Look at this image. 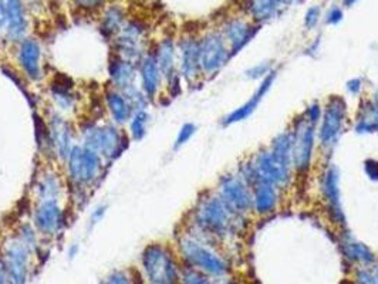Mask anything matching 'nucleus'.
<instances>
[{
	"instance_id": "1",
	"label": "nucleus",
	"mask_w": 378,
	"mask_h": 284,
	"mask_svg": "<svg viewBox=\"0 0 378 284\" xmlns=\"http://www.w3.org/2000/svg\"><path fill=\"white\" fill-rule=\"evenodd\" d=\"M178 253L185 266L199 270L211 278H228L231 273V263L219 253L215 241L191 229L178 238Z\"/></svg>"
},
{
	"instance_id": "2",
	"label": "nucleus",
	"mask_w": 378,
	"mask_h": 284,
	"mask_svg": "<svg viewBox=\"0 0 378 284\" xmlns=\"http://www.w3.org/2000/svg\"><path fill=\"white\" fill-rule=\"evenodd\" d=\"M242 215L235 214L219 195L199 199L192 212V229L216 241L231 238L242 229Z\"/></svg>"
},
{
	"instance_id": "3",
	"label": "nucleus",
	"mask_w": 378,
	"mask_h": 284,
	"mask_svg": "<svg viewBox=\"0 0 378 284\" xmlns=\"http://www.w3.org/2000/svg\"><path fill=\"white\" fill-rule=\"evenodd\" d=\"M80 135V144L97 152L105 162L117 159L128 147L127 135L114 122H87Z\"/></svg>"
},
{
	"instance_id": "4",
	"label": "nucleus",
	"mask_w": 378,
	"mask_h": 284,
	"mask_svg": "<svg viewBox=\"0 0 378 284\" xmlns=\"http://www.w3.org/2000/svg\"><path fill=\"white\" fill-rule=\"evenodd\" d=\"M142 276L148 284H181L182 269L164 243H149L141 253Z\"/></svg>"
},
{
	"instance_id": "5",
	"label": "nucleus",
	"mask_w": 378,
	"mask_h": 284,
	"mask_svg": "<svg viewBox=\"0 0 378 284\" xmlns=\"http://www.w3.org/2000/svg\"><path fill=\"white\" fill-rule=\"evenodd\" d=\"M64 165L70 185L83 192L101 179L105 161L90 148L75 144Z\"/></svg>"
},
{
	"instance_id": "6",
	"label": "nucleus",
	"mask_w": 378,
	"mask_h": 284,
	"mask_svg": "<svg viewBox=\"0 0 378 284\" xmlns=\"http://www.w3.org/2000/svg\"><path fill=\"white\" fill-rule=\"evenodd\" d=\"M33 255L34 253L16 232L3 241L0 246V261L9 284L27 283Z\"/></svg>"
},
{
	"instance_id": "7",
	"label": "nucleus",
	"mask_w": 378,
	"mask_h": 284,
	"mask_svg": "<svg viewBox=\"0 0 378 284\" xmlns=\"http://www.w3.org/2000/svg\"><path fill=\"white\" fill-rule=\"evenodd\" d=\"M145 24L138 20L125 21L121 31L112 38L114 53L120 57L138 64L149 51L145 40Z\"/></svg>"
},
{
	"instance_id": "8",
	"label": "nucleus",
	"mask_w": 378,
	"mask_h": 284,
	"mask_svg": "<svg viewBox=\"0 0 378 284\" xmlns=\"http://www.w3.org/2000/svg\"><path fill=\"white\" fill-rule=\"evenodd\" d=\"M347 118V102L340 95H332L325 107L319 127V141L325 149H332L342 132Z\"/></svg>"
},
{
	"instance_id": "9",
	"label": "nucleus",
	"mask_w": 378,
	"mask_h": 284,
	"mask_svg": "<svg viewBox=\"0 0 378 284\" xmlns=\"http://www.w3.org/2000/svg\"><path fill=\"white\" fill-rule=\"evenodd\" d=\"M231 58V50L222 33L211 31L199 40V63L202 75H215Z\"/></svg>"
},
{
	"instance_id": "10",
	"label": "nucleus",
	"mask_w": 378,
	"mask_h": 284,
	"mask_svg": "<svg viewBox=\"0 0 378 284\" xmlns=\"http://www.w3.org/2000/svg\"><path fill=\"white\" fill-rule=\"evenodd\" d=\"M218 195L238 215L245 216L248 212L253 211L252 188L241 175L222 177Z\"/></svg>"
},
{
	"instance_id": "11",
	"label": "nucleus",
	"mask_w": 378,
	"mask_h": 284,
	"mask_svg": "<svg viewBox=\"0 0 378 284\" xmlns=\"http://www.w3.org/2000/svg\"><path fill=\"white\" fill-rule=\"evenodd\" d=\"M293 135V167L299 174H306L312 165L316 141V125L305 115L296 121Z\"/></svg>"
},
{
	"instance_id": "12",
	"label": "nucleus",
	"mask_w": 378,
	"mask_h": 284,
	"mask_svg": "<svg viewBox=\"0 0 378 284\" xmlns=\"http://www.w3.org/2000/svg\"><path fill=\"white\" fill-rule=\"evenodd\" d=\"M31 221L38 235L44 238H56L63 231L65 222L60 201H36L31 212Z\"/></svg>"
},
{
	"instance_id": "13",
	"label": "nucleus",
	"mask_w": 378,
	"mask_h": 284,
	"mask_svg": "<svg viewBox=\"0 0 378 284\" xmlns=\"http://www.w3.org/2000/svg\"><path fill=\"white\" fill-rule=\"evenodd\" d=\"M258 181H265L276 188H283L289 184L292 175V165L278 158L271 149L261 151L251 162Z\"/></svg>"
},
{
	"instance_id": "14",
	"label": "nucleus",
	"mask_w": 378,
	"mask_h": 284,
	"mask_svg": "<svg viewBox=\"0 0 378 284\" xmlns=\"http://www.w3.org/2000/svg\"><path fill=\"white\" fill-rule=\"evenodd\" d=\"M47 127H48V137H50L53 157L64 164L73 147L75 145L74 128L71 122L57 111H53L48 115Z\"/></svg>"
},
{
	"instance_id": "15",
	"label": "nucleus",
	"mask_w": 378,
	"mask_h": 284,
	"mask_svg": "<svg viewBox=\"0 0 378 284\" xmlns=\"http://www.w3.org/2000/svg\"><path fill=\"white\" fill-rule=\"evenodd\" d=\"M152 51L155 54L168 91L172 97H177L181 93V75L178 71V53L175 41L171 37H165L157 44L155 50Z\"/></svg>"
},
{
	"instance_id": "16",
	"label": "nucleus",
	"mask_w": 378,
	"mask_h": 284,
	"mask_svg": "<svg viewBox=\"0 0 378 284\" xmlns=\"http://www.w3.org/2000/svg\"><path fill=\"white\" fill-rule=\"evenodd\" d=\"M43 50L37 38L26 37L17 43L16 63L26 78L40 81L43 78Z\"/></svg>"
},
{
	"instance_id": "17",
	"label": "nucleus",
	"mask_w": 378,
	"mask_h": 284,
	"mask_svg": "<svg viewBox=\"0 0 378 284\" xmlns=\"http://www.w3.org/2000/svg\"><path fill=\"white\" fill-rule=\"evenodd\" d=\"M322 189L325 195V202L327 212L333 223L339 226L346 225V215L342 204V191H340V174L335 165H329L323 174Z\"/></svg>"
},
{
	"instance_id": "18",
	"label": "nucleus",
	"mask_w": 378,
	"mask_h": 284,
	"mask_svg": "<svg viewBox=\"0 0 378 284\" xmlns=\"http://www.w3.org/2000/svg\"><path fill=\"white\" fill-rule=\"evenodd\" d=\"M177 53L178 71L181 78H184L189 84L196 81L202 75L199 63V40L191 36L184 37L177 44Z\"/></svg>"
},
{
	"instance_id": "19",
	"label": "nucleus",
	"mask_w": 378,
	"mask_h": 284,
	"mask_svg": "<svg viewBox=\"0 0 378 284\" xmlns=\"http://www.w3.org/2000/svg\"><path fill=\"white\" fill-rule=\"evenodd\" d=\"M108 77L112 88L127 93L135 87H140L138 64L128 61L118 54L112 53L108 63Z\"/></svg>"
},
{
	"instance_id": "20",
	"label": "nucleus",
	"mask_w": 378,
	"mask_h": 284,
	"mask_svg": "<svg viewBox=\"0 0 378 284\" xmlns=\"http://www.w3.org/2000/svg\"><path fill=\"white\" fill-rule=\"evenodd\" d=\"M138 80L142 93L152 102L159 94V90L164 83L162 73L152 50H149L138 63Z\"/></svg>"
},
{
	"instance_id": "21",
	"label": "nucleus",
	"mask_w": 378,
	"mask_h": 284,
	"mask_svg": "<svg viewBox=\"0 0 378 284\" xmlns=\"http://www.w3.org/2000/svg\"><path fill=\"white\" fill-rule=\"evenodd\" d=\"M28 28V19L21 0H6V20L4 33L10 43H20L26 38Z\"/></svg>"
},
{
	"instance_id": "22",
	"label": "nucleus",
	"mask_w": 378,
	"mask_h": 284,
	"mask_svg": "<svg viewBox=\"0 0 378 284\" xmlns=\"http://www.w3.org/2000/svg\"><path fill=\"white\" fill-rule=\"evenodd\" d=\"M259 31V26H252L242 19L229 20L222 30V34L229 46L231 56H236Z\"/></svg>"
},
{
	"instance_id": "23",
	"label": "nucleus",
	"mask_w": 378,
	"mask_h": 284,
	"mask_svg": "<svg viewBox=\"0 0 378 284\" xmlns=\"http://www.w3.org/2000/svg\"><path fill=\"white\" fill-rule=\"evenodd\" d=\"M275 78H276V73H275V71H272L271 74H268V75L262 80V83L259 84L256 93H255V94H253V95H252V97H251L243 105H241L239 108H236L235 111H232L229 115H226V117L224 118L222 124H224L225 127H228V125H232V124H236V122H241V121L249 118V117L256 111V108H258V105L261 104V101L263 100V97H265V95L269 93V90L272 88V84H273Z\"/></svg>"
},
{
	"instance_id": "24",
	"label": "nucleus",
	"mask_w": 378,
	"mask_h": 284,
	"mask_svg": "<svg viewBox=\"0 0 378 284\" xmlns=\"http://www.w3.org/2000/svg\"><path fill=\"white\" fill-rule=\"evenodd\" d=\"M340 248L345 259L352 265H357L360 268H369L377 262V258L372 252V249L367 245L356 241L349 232H346L342 236Z\"/></svg>"
},
{
	"instance_id": "25",
	"label": "nucleus",
	"mask_w": 378,
	"mask_h": 284,
	"mask_svg": "<svg viewBox=\"0 0 378 284\" xmlns=\"http://www.w3.org/2000/svg\"><path fill=\"white\" fill-rule=\"evenodd\" d=\"M104 104L111 118V122H114L118 127L130 122L134 110L124 93L111 87L104 94Z\"/></svg>"
},
{
	"instance_id": "26",
	"label": "nucleus",
	"mask_w": 378,
	"mask_h": 284,
	"mask_svg": "<svg viewBox=\"0 0 378 284\" xmlns=\"http://www.w3.org/2000/svg\"><path fill=\"white\" fill-rule=\"evenodd\" d=\"M251 188L253 194V211L261 216L275 212L279 202V188L265 181H256Z\"/></svg>"
},
{
	"instance_id": "27",
	"label": "nucleus",
	"mask_w": 378,
	"mask_h": 284,
	"mask_svg": "<svg viewBox=\"0 0 378 284\" xmlns=\"http://www.w3.org/2000/svg\"><path fill=\"white\" fill-rule=\"evenodd\" d=\"M36 201L54 199L61 201L64 185L60 175L53 169H46L36 182Z\"/></svg>"
},
{
	"instance_id": "28",
	"label": "nucleus",
	"mask_w": 378,
	"mask_h": 284,
	"mask_svg": "<svg viewBox=\"0 0 378 284\" xmlns=\"http://www.w3.org/2000/svg\"><path fill=\"white\" fill-rule=\"evenodd\" d=\"M288 7L286 0H248L246 10L252 19L262 24L278 17Z\"/></svg>"
},
{
	"instance_id": "29",
	"label": "nucleus",
	"mask_w": 378,
	"mask_h": 284,
	"mask_svg": "<svg viewBox=\"0 0 378 284\" xmlns=\"http://www.w3.org/2000/svg\"><path fill=\"white\" fill-rule=\"evenodd\" d=\"M50 95L56 107L54 111L64 114V112H70L74 110L75 95L73 93V84L67 85L65 77H60L57 80L54 77V83L50 85Z\"/></svg>"
},
{
	"instance_id": "30",
	"label": "nucleus",
	"mask_w": 378,
	"mask_h": 284,
	"mask_svg": "<svg viewBox=\"0 0 378 284\" xmlns=\"http://www.w3.org/2000/svg\"><path fill=\"white\" fill-rule=\"evenodd\" d=\"M124 24H125L124 10L118 6H111L103 14L100 31L103 33L104 37L114 38L121 31Z\"/></svg>"
},
{
	"instance_id": "31",
	"label": "nucleus",
	"mask_w": 378,
	"mask_h": 284,
	"mask_svg": "<svg viewBox=\"0 0 378 284\" xmlns=\"http://www.w3.org/2000/svg\"><path fill=\"white\" fill-rule=\"evenodd\" d=\"M355 130L359 134L378 132V107L372 102V100L362 107Z\"/></svg>"
},
{
	"instance_id": "32",
	"label": "nucleus",
	"mask_w": 378,
	"mask_h": 284,
	"mask_svg": "<svg viewBox=\"0 0 378 284\" xmlns=\"http://www.w3.org/2000/svg\"><path fill=\"white\" fill-rule=\"evenodd\" d=\"M271 151L280 158L282 161L290 164L293 167V135L292 131H285L279 134L271 147Z\"/></svg>"
},
{
	"instance_id": "33",
	"label": "nucleus",
	"mask_w": 378,
	"mask_h": 284,
	"mask_svg": "<svg viewBox=\"0 0 378 284\" xmlns=\"http://www.w3.org/2000/svg\"><path fill=\"white\" fill-rule=\"evenodd\" d=\"M148 122H149V112L148 110L135 111L128 122L130 125V138L132 141H142L148 131Z\"/></svg>"
},
{
	"instance_id": "34",
	"label": "nucleus",
	"mask_w": 378,
	"mask_h": 284,
	"mask_svg": "<svg viewBox=\"0 0 378 284\" xmlns=\"http://www.w3.org/2000/svg\"><path fill=\"white\" fill-rule=\"evenodd\" d=\"M181 284H235L226 278L215 279L189 266H185L181 272Z\"/></svg>"
},
{
	"instance_id": "35",
	"label": "nucleus",
	"mask_w": 378,
	"mask_h": 284,
	"mask_svg": "<svg viewBox=\"0 0 378 284\" xmlns=\"http://www.w3.org/2000/svg\"><path fill=\"white\" fill-rule=\"evenodd\" d=\"M17 236L30 248L33 253L37 252L38 249V238H37V231L34 229L33 223H21L19 229L16 231Z\"/></svg>"
},
{
	"instance_id": "36",
	"label": "nucleus",
	"mask_w": 378,
	"mask_h": 284,
	"mask_svg": "<svg viewBox=\"0 0 378 284\" xmlns=\"http://www.w3.org/2000/svg\"><path fill=\"white\" fill-rule=\"evenodd\" d=\"M272 70V63L271 61H262L259 64L252 65L245 71V75L251 80H263L268 74H271Z\"/></svg>"
},
{
	"instance_id": "37",
	"label": "nucleus",
	"mask_w": 378,
	"mask_h": 284,
	"mask_svg": "<svg viewBox=\"0 0 378 284\" xmlns=\"http://www.w3.org/2000/svg\"><path fill=\"white\" fill-rule=\"evenodd\" d=\"M195 131H196L195 124H192V122H187V124H184V125L181 127V130L178 131V135H177V140H175L174 148L178 149V148L184 147V145H185V144L194 137Z\"/></svg>"
},
{
	"instance_id": "38",
	"label": "nucleus",
	"mask_w": 378,
	"mask_h": 284,
	"mask_svg": "<svg viewBox=\"0 0 378 284\" xmlns=\"http://www.w3.org/2000/svg\"><path fill=\"white\" fill-rule=\"evenodd\" d=\"M101 284H135L134 278L127 270H115L110 273Z\"/></svg>"
},
{
	"instance_id": "39",
	"label": "nucleus",
	"mask_w": 378,
	"mask_h": 284,
	"mask_svg": "<svg viewBox=\"0 0 378 284\" xmlns=\"http://www.w3.org/2000/svg\"><path fill=\"white\" fill-rule=\"evenodd\" d=\"M320 13H322V10H320L319 6H313V7L308 9L306 16H305V26H306L308 30L313 28V27L319 23V20H320Z\"/></svg>"
},
{
	"instance_id": "40",
	"label": "nucleus",
	"mask_w": 378,
	"mask_h": 284,
	"mask_svg": "<svg viewBox=\"0 0 378 284\" xmlns=\"http://www.w3.org/2000/svg\"><path fill=\"white\" fill-rule=\"evenodd\" d=\"M305 117H306L312 124L316 125V124L319 122V120L322 118V108H320V105H319L317 102L310 104V105L308 107V111H306Z\"/></svg>"
},
{
	"instance_id": "41",
	"label": "nucleus",
	"mask_w": 378,
	"mask_h": 284,
	"mask_svg": "<svg viewBox=\"0 0 378 284\" xmlns=\"http://www.w3.org/2000/svg\"><path fill=\"white\" fill-rule=\"evenodd\" d=\"M364 172L372 181H378V161L377 159H367L364 162Z\"/></svg>"
},
{
	"instance_id": "42",
	"label": "nucleus",
	"mask_w": 378,
	"mask_h": 284,
	"mask_svg": "<svg viewBox=\"0 0 378 284\" xmlns=\"http://www.w3.org/2000/svg\"><path fill=\"white\" fill-rule=\"evenodd\" d=\"M107 214V206L105 205H98L93 212H91V216H90V222H91V226H95L97 223H100L104 216Z\"/></svg>"
},
{
	"instance_id": "43",
	"label": "nucleus",
	"mask_w": 378,
	"mask_h": 284,
	"mask_svg": "<svg viewBox=\"0 0 378 284\" xmlns=\"http://www.w3.org/2000/svg\"><path fill=\"white\" fill-rule=\"evenodd\" d=\"M343 17H345L343 10L339 7H333V9H330V11L326 16V23L327 24H337L343 20Z\"/></svg>"
},
{
	"instance_id": "44",
	"label": "nucleus",
	"mask_w": 378,
	"mask_h": 284,
	"mask_svg": "<svg viewBox=\"0 0 378 284\" xmlns=\"http://www.w3.org/2000/svg\"><path fill=\"white\" fill-rule=\"evenodd\" d=\"M74 3L83 10H94L98 9L104 3V0H74Z\"/></svg>"
},
{
	"instance_id": "45",
	"label": "nucleus",
	"mask_w": 378,
	"mask_h": 284,
	"mask_svg": "<svg viewBox=\"0 0 378 284\" xmlns=\"http://www.w3.org/2000/svg\"><path fill=\"white\" fill-rule=\"evenodd\" d=\"M346 87H347V91L350 94L359 95L362 93V88H363V81H362V78H352L347 81Z\"/></svg>"
},
{
	"instance_id": "46",
	"label": "nucleus",
	"mask_w": 378,
	"mask_h": 284,
	"mask_svg": "<svg viewBox=\"0 0 378 284\" xmlns=\"http://www.w3.org/2000/svg\"><path fill=\"white\" fill-rule=\"evenodd\" d=\"M6 20V0H0V31L4 28Z\"/></svg>"
},
{
	"instance_id": "47",
	"label": "nucleus",
	"mask_w": 378,
	"mask_h": 284,
	"mask_svg": "<svg viewBox=\"0 0 378 284\" xmlns=\"http://www.w3.org/2000/svg\"><path fill=\"white\" fill-rule=\"evenodd\" d=\"M0 284H9L7 276H6V272H4L3 265H1V261H0Z\"/></svg>"
},
{
	"instance_id": "48",
	"label": "nucleus",
	"mask_w": 378,
	"mask_h": 284,
	"mask_svg": "<svg viewBox=\"0 0 378 284\" xmlns=\"http://www.w3.org/2000/svg\"><path fill=\"white\" fill-rule=\"evenodd\" d=\"M372 272H373V276H374V280H376V284H378V262H376L373 266H370Z\"/></svg>"
},
{
	"instance_id": "49",
	"label": "nucleus",
	"mask_w": 378,
	"mask_h": 284,
	"mask_svg": "<svg viewBox=\"0 0 378 284\" xmlns=\"http://www.w3.org/2000/svg\"><path fill=\"white\" fill-rule=\"evenodd\" d=\"M372 102L376 105V107H378V87L374 90V93H373V98H372Z\"/></svg>"
},
{
	"instance_id": "50",
	"label": "nucleus",
	"mask_w": 378,
	"mask_h": 284,
	"mask_svg": "<svg viewBox=\"0 0 378 284\" xmlns=\"http://www.w3.org/2000/svg\"><path fill=\"white\" fill-rule=\"evenodd\" d=\"M356 1H359V0H343V3H345V6H347V7H350V6H353Z\"/></svg>"
},
{
	"instance_id": "51",
	"label": "nucleus",
	"mask_w": 378,
	"mask_h": 284,
	"mask_svg": "<svg viewBox=\"0 0 378 284\" xmlns=\"http://www.w3.org/2000/svg\"><path fill=\"white\" fill-rule=\"evenodd\" d=\"M342 284H356L355 283V280H345L343 283Z\"/></svg>"
},
{
	"instance_id": "52",
	"label": "nucleus",
	"mask_w": 378,
	"mask_h": 284,
	"mask_svg": "<svg viewBox=\"0 0 378 284\" xmlns=\"http://www.w3.org/2000/svg\"><path fill=\"white\" fill-rule=\"evenodd\" d=\"M0 41H1V38H0Z\"/></svg>"
}]
</instances>
